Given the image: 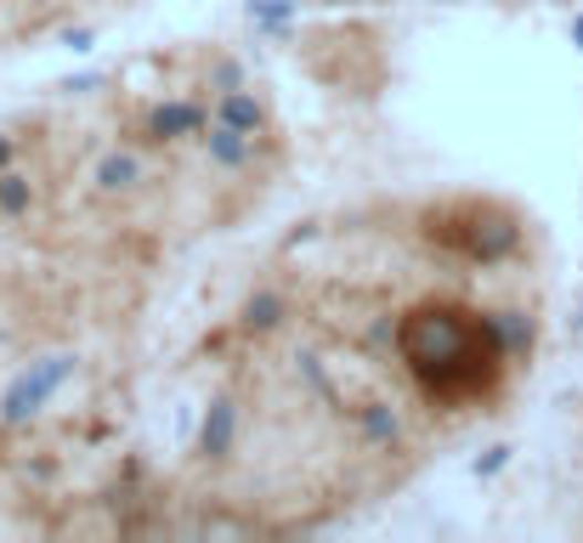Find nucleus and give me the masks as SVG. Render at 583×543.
<instances>
[{"instance_id": "obj_1", "label": "nucleus", "mask_w": 583, "mask_h": 543, "mask_svg": "<svg viewBox=\"0 0 583 543\" xmlns=\"http://www.w3.org/2000/svg\"><path fill=\"white\" fill-rule=\"evenodd\" d=\"M403 357L436 397H476L499 374V345L476 312L425 306L403 323Z\"/></svg>"}]
</instances>
